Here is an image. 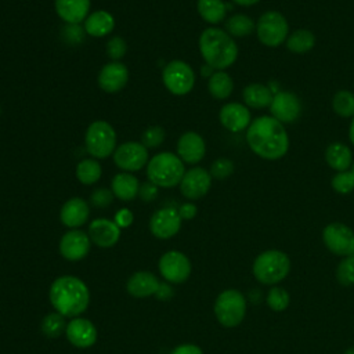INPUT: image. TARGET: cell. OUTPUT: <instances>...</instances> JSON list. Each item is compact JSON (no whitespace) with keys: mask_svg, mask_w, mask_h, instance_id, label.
I'll return each mask as SVG.
<instances>
[{"mask_svg":"<svg viewBox=\"0 0 354 354\" xmlns=\"http://www.w3.org/2000/svg\"><path fill=\"white\" fill-rule=\"evenodd\" d=\"M185 174L184 162L178 155L171 152H160L152 156L147 165L148 181L160 188H171L180 185Z\"/></svg>","mask_w":354,"mask_h":354,"instance_id":"277c9868","label":"cell"},{"mask_svg":"<svg viewBox=\"0 0 354 354\" xmlns=\"http://www.w3.org/2000/svg\"><path fill=\"white\" fill-rule=\"evenodd\" d=\"M177 212H178L181 220H192V218L196 216L198 209H196V206H195L194 203L187 202V203H183V205L177 209Z\"/></svg>","mask_w":354,"mask_h":354,"instance_id":"bcb514c9","label":"cell"},{"mask_svg":"<svg viewBox=\"0 0 354 354\" xmlns=\"http://www.w3.org/2000/svg\"><path fill=\"white\" fill-rule=\"evenodd\" d=\"M325 160L333 170L347 171L353 166V152L343 142H332L325 151Z\"/></svg>","mask_w":354,"mask_h":354,"instance_id":"83f0119b","label":"cell"},{"mask_svg":"<svg viewBox=\"0 0 354 354\" xmlns=\"http://www.w3.org/2000/svg\"><path fill=\"white\" fill-rule=\"evenodd\" d=\"M113 194L111 189H106V188H98L95 189L91 196H90V201L93 203V206L98 207V209H102V207H108L112 201H113Z\"/></svg>","mask_w":354,"mask_h":354,"instance_id":"b9f144b4","label":"cell"},{"mask_svg":"<svg viewBox=\"0 0 354 354\" xmlns=\"http://www.w3.org/2000/svg\"><path fill=\"white\" fill-rule=\"evenodd\" d=\"M158 268L163 279L169 283H183L191 275V261L180 250H169L159 259Z\"/></svg>","mask_w":354,"mask_h":354,"instance_id":"30bf717a","label":"cell"},{"mask_svg":"<svg viewBox=\"0 0 354 354\" xmlns=\"http://www.w3.org/2000/svg\"><path fill=\"white\" fill-rule=\"evenodd\" d=\"M88 216H90V207L87 202L83 201L82 198L68 199L62 205L59 212L61 223L71 230H76L82 227L88 220Z\"/></svg>","mask_w":354,"mask_h":354,"instance_id":"7402d4cb","label":"cell"},{"mask_svg":"<svg viewBox=\"0 0 354 354\" xmlns=\"http://www.w3.org/2000/svg\"><path fill=\"white\" fill-rule=\"evenodd\" d=\"M196 8L202 19L212 25L221 22L227 14V4L223 0H198Z\"/></svg>","mask_w":354,"mask_h":354,"instance_id":"f546056e","label":"cell"},{"mask_svg":"<svg viewBox=\"0 0 354 354\" xmlns=\"http://www.w3.org/2000/svg\"><path fill=\"white\" fill-rule=\"evenodd\" d=\"M206 153V144L201 134L195 131L184 133L177 141V155L184 163H198Z\"/></svg>","mask_w":354,"mask_h":354,"instance_id":"44dd1931","label":"cell"},{"mask_svg":"<svg viewBox=\"0 0 354 354\" xmlns=\"http://www.w3.org/2000/svg\"><path fill=\"white\" fill-rule=\"evenodd\" d=\"M126 51H127V44H126V41H124L122 37H119V36L112 37V39L108 41V44H106V54H108V57H109L112 61H119V59H122V58L124 57Z\"/></svg>","mask_w":354,"mask_h":354,"instance_id":"60d3db41","label":"cell"},{"mask_svg":"<svg viewBox=\"0 0 354 354\" xmlns=\"http://www.w3.org/2000/svg\"><path fill=\"white\" fill-rule=\"evenodd\" d=\"M65 335L68 342L77 348H88L97 342V328L95 325L82 317L71 318L66 324Z\"/></svg>","mask_w":354,"mask_h":354,"instance_id":"e0dca14e","label":"cell"},{"mask_svg":"<svg viewBox=\"0 0 354 354\" xmlns=\"http://www.w3.org/2000/svg\"><path fill=\"white\" fill-rule=\"evenodd\" d=\"M214 72H216V69H213V68H212L210 65H207V64L201 68V75H202V76H206V77H210Z\"/></svg>","mask_w":354,"mask_h":354,"instance_id":"681fc988","label":"cell"},{"mask_svg":"<svg viewBox=\"0 0 354 354\" xmlns=\"http://www.w3.org/2000/svg\"><path fill=\"white\" fill-rule=\"evenodd\" d=\"M325 246L337 256L354 254V232L343 223H330L322 231Z\"/></svg>","mask_w":354,"mask_h":354,"instance_id":"8fae6325","label":"cell"},{"mask_svg":"<svg viewBox=\"0 0 354 354\" xmlns=\"http://www.w3.org/2000/svg\"><path fill=\"white\" fill-rule=\"evenodd\" d=\"M333 111L342 118L354 116V94L348 90H339L332 98Z\"/></svg>","mask_w":354,"mask_h":354,"instance_id":"e575fe53","label":"cell"},{"mask_svg":"<svg viewBox=\"0 0 354 354\" xmlns=\"http://www.w3.org/2000/svg\"><path fill=\"white\" fill-rule=\"evenodd\" d=\"M249 148L266 160H277L289 149V136L281 122L272 116H259L246 129Z\"/></svg>","mask_w":354,"mask_h":354,"instance_id":"6da1fadb","label":"cell"},{"mask_svg":"<svg viewBox=\"0 0 354 354\" xmlns=\"http://www.w3.org/2000/svg\"><path fill=\"white\" fill-rule=\"evenodd\" d=\"M315 46V36L308 29H297L286 39V48L293 54H306Z\"/></svg>","mask_w":354,"mask_h":354,"instance_id":"4dcf8cb0","label":"cell"},{"mask_svg":"<svg viewBox=\"0 0 354 354\" xmlns=\"http://www.w3.org/2000/svg\"><path fill=\"white\" fill-rule=\"evenodd\" d=\"M236 4H239V6H243V7H250V6H253V4H256V3H259L260 0H234Z\"/></svg>","mask_w":354,"mask_h":354,"instance_id":"f907efd6","label":"cell"},{"mask_svg":"<svg viewBox=\"0 0 354 354\" xmlns=\"http://www.w3.org/2000/svg\"><path fill=\"white\" fill-rule=\"evenodd\" d=\"M256 30L253 19L245 14H235L225 22V32L232 37H245Z\"/></svg>","mask_w":354,"mask_h":354,"instance_id":"1f68e13d","label":"cell"},{"mask_svg":"<svg viewBox=\"0 0 354 354\" xmlns=\"http://www.w3.org/2000/svg\"><path fill=\"white\" fill-rule=\"evenodd\" d=\"M158 185H155L151 181L142 183L140 184V189H138V196L144 201V202H152L156 199L158 196Z\"/></svg>","mask_w":354,"mask_h":354,"instance_id":"7bdbcfd3","label":"cell"},{"mask_svg":"<svg viewBox=\"0 0 354 354\" xmlns=\"http://www.w3.org/2000/svg\"><path fill=\"white\" fill-rule=\"evenodd\" d=\"M64 37L71 43H79L84 39V29L79 25H68L65 26Z\"/></svg>","mask_w":354,"mask_h":354,"instance_id":"f6af8a7d","label":"cell"},{"mask_svg":"<svg viewBox=\"0 0 354 354\" xmlns=\"http://www.w3.org/2000/svg\"><path fill=\"white\" fill-rule=\"evenodd\" d=\"M207 90L216 100H225L234 90L232 77L224 71H216L207 82Z\"/></svg>","mask_w":354,"mask_h":354,"instance_id":"f1b7e54d","label":"cell"},{"mask_svg":"<svg viewBox=\"0 0 354 354\" xmlns=\"http://www.w3.org/2000/svg\"><path fill=\"white\" fill-rule=\"evenodd\" d=\"M290 270V260L288 254L281 250H266L260 253L253 261V275L264 285H275L281 282Z\"/></svg>","mask_w":354,"mask_h":354,"instance_id":"5b68a950","label":"cell"},{"mask_svg":"<svg viewBox=\"0 0 354 354\" xmlns=\"http://www.w3.org/2000/svg\"><path fill=\"white\" fill-rule=\"evenodd\" d=\"M181 217L174 207H162L156 210L149 220V231L159 239L174 236L181 228Z\"/></svg>","mask_w":354,"mask_h":354,"instance_id":"5bb4252c","label":"cell"},{"mask_svg":"<svg viewBox=\"0 0 354 354\" xmlns=\"http://www.w3.org/2000/svg\"><path fill=\"white\" fill-rule=\"evenodd\" d=\"M91 248V241L87 232L82 230H69L59 239V253L65 260L79 261L84 259Z\"/></svg>","mask_w":354,"mask_h":354,"instance_id":"4fadbf2b","label":"cell"},{"mask_svg":"<svg viewBox=\"0 0 354 354\" xmlns=\"http://www.w3.org/2000/svg\"><path fill=\"white\" fill-rule=\"evenodd\" d=\"M332 188L342 194V195H347L354 189V174L353 171L347 170V171H339L336 173L332 180H330Z\"/></svg>","mask_w":354,"mask_h":354,"instance_id":"74e56055","label":"cell"},{"mask_svg":"<svg viewBox=\"0 0 354 354\" xmlns=\"http://www.w3.org/2000/svg\"><path fill=\"white\" fill-rule=\"evenodd\" d=\"M242 98L245 105L249 108H270L274 98V91L263 83H250L243 88Z\"/></svg>","mask_w":354,"mask_h":354,"instance_id":"4316f807","label":"cell"},{"mask_svg":"<svg viewBox=\"0 0 354 354\" xmlns=\"http://www.w3.org/2000/svg\"><path fill=\"white\" fill-rule=\"evenodd\" d=\"M173 293H174V292H173L171 286H170L167 282H160V285H159V288H158L155 296H156L158 300H163V301H165V300L171 299Z\"/></svg>","mask_w":354,"mask_h":354,"instance_id":"c3c4849f","label":"cell"},{"mask_svg":"<svg viewBox=\"0 0 354 354\" xmlns=\"http://www.w3.org/2000/svg\"><path fill=\"white\" fill-rule=\"evenodd\" d=\"M91 243L98 248H112L118 243L120 238V228L113 220L109 218H95L90 223L87 231Z\"/></svg>","mask_w":354,"mask_h":354,"instance_id":"ac0fdd59","label":"cell"},{"mask_svg":"<svg viewBox=\"0 0 354 354\" xmlns=\"http://www.w3.org/2000/svg\"><path fill=\"white\" fill-rule=\"evenodd\" d=\"M199 51L205 62L216 71L231 66L238 58L235 40L220 28H206L201 33Z\"/></svg>","mask_w":354,"mask_h":354,"instance_id":"3957f363","label":"cell"},{"mask_svg":"<svg viewBox=\"0 0 354 354\" xmlns=\"http://www.w3.org/2000/svg\"><path fill=\"white\" fill-rule=\"evenodd\" d=\"M351 171H353V174H354V162H353V166H351Z\"/></svg>","mask_w":354,"mask_h":354,"instance_id":"db71d44e","label":"cell"},{"mask_svg":"<svg viewBox=\"0 0 354 354\" xmlns=\"http://www.w3.org/2000/svg\"><path fill=\"white\" fill-rule=\"evenodd\" d=\"M115 28V18L105 10H98L84 19V32L93 37H104L109 35Z\"/></svg>","mask_w":354,"mask_h":354,"instance_id":"d4e9b609","label":"cell"},{"mask_svg":"<svg viewBox=\"0 0 354 354\" xmlns=\"http://www.w3.org/2000/svg\"><path fill=\"white\" fill-rule=\"evenodd\" d=\"M57 15L68 25H79L88 17L90 0H55Z\"/></svg>","mask_w":354,"mask_h":354,"instance_id":"cb8c5ba5","label":"cell"},{"mask_svg":"<svg viewBox=\"0 0 354 354\" xmlns=\"http://www.w3.org/2000/svg\"><path fill=\"white\" fill-rule=\"evenodd\" d=\"M66 324L65 322V317L61 315L59 313L54 311L47 314L40 324V330L44 336L47 337H58L62 333H65L66 329Z\"/></svg>","mask_w":354,"mask_h":354,"instance_id":"836d02e7","label":"cell"},{"mask_svg":"<svg viewBox=\"0 0 354 354\" xmlns=\"http://www.w3.org/2000/svg\"><path fill=\"white\" fill-rule=\"evenodd\" d=\"M0 112H1V109H0Z\"/></svg>","mask_w":354,"mask_h":354,"instance_id":"11a10c76","label":"cell"},{"mask_svg":"<svg viewBox=\"0 0 354 354\" xmlns=\"http://www.w3.org/2000/svg\"><path fill=\"white\" fill-rule=\"evenodd\" d=\"M115 165L124 171H137L148 165V149L137 141H129L116 147L113 152Z\"/></svg>","mask_w":354,"mask_h":354,"instance_id":"7c38bea8","label":"cell"},{"mask_svg":"<svg viewBox=\"0 0 354 354\" xmlns=\"http://www.w3.org/2000/svg\"><path fill=\"white\" fill-rule=\"evenodd\" d=\"M246 314V300L236 289H227L221 292L214 301V315L217 321L225 328L239 325Z\"/></svg>","mask_w":354,"mask_h":354,"instance_id":"52a82bcc","label":"cell"},{"mask_svg":"<svg viewBox=\"0 0 354 354\" xmlns=\"http://www.w3.org/2000/svg\"><path fill=\"white\" fill-rule=\"evenodd\" d=\"M220 123L232 133L243 131L250 124V112L246 105L239 102H228L221 106L220 113Z\"/></svg>","mask_w":354,"mask_h":354,"instance_id":"ffe728a7","label":"cell"},{"mask_svg":"<svg viewBox=\"0 0 354 354\" xmlns=\"http://www.w3.org/2000/svg\"><path fill=\"white\" fill-rule=\"evenodd\" d=\"M336 278L340 285L351 286L354 285V254L346 256L337 266Z\"/></svg>","mask_w":354,"mask_h":354,"instance_id":"d590c367","label":"cell"},{"mask_svg":"<svg viewBox=\"0 0 354 354\" xmlns=\"http://www.w3.org/2000/svg\"><path fill=\"white\" fill-rule=\"evenodd\" d=\"M84 145L94 159H104L116 149V131L105 120L93 122L84 134Z\"/></svg>","mask_w":354,"mask_h":354,"instance_id":"8992f818","label":"cell"},{"mask_svg":"<svg viewBox=\"0 0 354 354\" xmlns=\"http://www.w3.org/2000/svg\"><path fill=\"white\" fill-rule=\"evenodd\" d=\"M129 82V69L119 61L105 64L98 73V86L105 93L120 91Z\"/></svg>","mask_w":354,"mask_h":354,"instance_id":"d6986e66","label":"cell"},{"mask_svg":"<svg viewBox=\"0 0 354 354\" xmlns=\"http://www.w3.org/2000/svg\"><path fill=\"white\" fill-rule=\"evenodd\" d=\"M113 221L118 224V227H119L120 230H122V228H127V227H130V225L133 224L134 216H133L131 210L123 207V209H120V210L116 212V214H115V217H113Z\"/></svg>","mask_w":354,"mask_h":354,"instance_id":"ee69618b","label":"cell"},{"mask_svg":"<svg viewBox=\"0 0 354 354\" xmlns=\"http://www.w3.org/2000/svg\"><path fill=\"white\" fill-rule=\"evenodd\" d=\"M170 354H203V351L201 347L187 343V344L177 346L176 348H173V351Z\"/></svg>","mask_w":354,"mask_h":354,"instance_id":"7dc6e473","label":"cell"},{"mask_svg":"<svg viewBox=\"0 0 354 354\" xmlns=\"http://www.w3.org/2000/svg\"><path fill=\"white\" fill-rule=\"evenodd\" d=\"M101 174H102V167L100 162L95 160L94 158L83 159L76 166V178L84 185H91L97 183Z\"/></svg>","mask_w":354,"mask_h":354,"instance_id":"d6a6232c","label":"cell"},{"mask_svg":"<svg viewBox=\"0 0 354 354\" xmlns=\"http://www.w3.org/2000/svg\"><path fill=\"white\" fill-rule=\"evenodd\" d=\"M348 138H350L351 144L354 145V116H353L351 123H350V129H348Z\"/></svg>","mask_w":354,"mask_h":354,"instance_id":"816d5d0a","label":"cell"},{"mask_svg":"<svg viewBox=\"0 0 354 354\" xmlns=\"http://www.w3.org/2000/svg\"><path fill=\"white\" fill-rule=\"evenodd\" d=\"M289 24L279 11H267L261 14L256 24V35L261 44L277 47L286 41Z\"/></svg>","mask_w":354,"mask_h":354,"instance_id":"ba28073f","label":"cell"},{"mask_svg":"<svg viewBox=\"0 0 354 354\" xmlns=\"http://www.w3.org/2000/svg\"><path fill=\"white\" fill-rule=\"evenodd\" d=\"M344 354H354V346L350 347V348H347V350L344 351Z\"/></svg>","mask_w":354,"mask_h":354,"instance_id":"f5cc1de1","label":"cell"},{"mask_svg":"<svg viewBox=\"0 0 354 354\" xmlns=\"http://www.w3.org/2000/svg\"><path fill=\"white\" fill-rule=\"evenodd\" d=\"M267 304L274 311H283L289 306V293L279 286H274L267 293Z\"/></svg>","mask_w":354,"mask_h":354,"instance_id":"8d00e7d4","label":"cell"},{"mask_svg":"<svg viewBox=\"0 0 354 354\" xmlns=\"http://www.w3.org/2000/svg\"><path fill=\"white\" fill-rule=\"evenodd\" d=\"M48 299L57 313L65 318H75L83 314L90 304L87 285L75 275H62L53 281Z\"/></svg>","mask_w":354,"mask_h":354,"instance_id":"7a4b0ae2","label":"cell"},{"mask_svg":"<svg viewBox=\"0 0 354 354\" xmlns=\"http://www.w3.org/2000/svg\"><path fill=\"white\" fill-rule=\"evenodd\" d=\"M209 173L217 180H224L234 173V163L228 158H218L212 163Z\"/></svg>","mask_w":354,"mask_h":354,"instance_id":"ab89813d","label":"cell"},{"mask_svg":"<svg viewBox=\"0 0 354 354\" xmlns=\"http://www.w3.org/2000/svg\"><path fill=\"white\" fill-rule=\"evenodd\" d=\"M166 133L163 130V127L160 126H151L148 127L142 136H141V144L149 149V148H156L159 147L163 141H165Z\"/></svg>","mask_w":354,"mask_h":354,"instance_id":"f35d334b","label":"cell"},{"mask_svg":"<svg viewBox=\"0 0 354 354\" xmlns=\"http://www.w3.org/2000/svg\"><path fill=\"white\" fill-rule=\"evenodd\" d=\"M271 116L278 122L292 123L299 119L301 113V104L297 95L292 91H277L274 93L272 102L270 105Z\"/></svg>","mask_w":354,"mask_h":354,"instance_id":"9a60e30c","label":"cell"},{"mask_svg":"<svg viewBox=\"0 0 354 354\" xmlns=\"http://www.w3.org/2000/svg\"><path fill=\"white\" fill-rule=\"evenodd\" d=\"M160 282L158 277L149 271H137L127 279L126 290L136 299H145L156 293Z\"/></svg>","mask_w":354,"mask_h":354,"instance_id":"603a6c76","label":"cell"},{"mask_svg":"<svg viewBox=\"0 0 354 354\" xmlns=\"http://www.w3.org/2000/svg\"><path fill=\"white\" fill-rule=\"evenodd\" d=\"M162 80L171 94L185 95L194 88L195 73L185 61L173 59L163 68Z\"/></svg>","mask_w":354,"mask_h":354,"instance_id":"9c48e42d","label":"cell"},{"mask_svg":"<svg viewBox=\"0 0 354 354\" xmlns=\"http://www.w3.org/2000/svg\"><path fill=\"white\" fill-rule=\"evenodd\" d=\"M212 187V176L203 167H192L185 171L181 183L180 191L187 199H199L205 196Z\"/></svg>","mask_w":354,"mask_h":354,"instance_id":"2e32d148","label":"cell"},{"mask_svg":"<svg viewBox=\"0 0 354 354\" xmlns=\"http://www.w3.org/2000/svg\"><path fill=\"white\" fill-rule=\"evenodd\" d=\"M140 183L136 176H133L129 171H122L113 176L111 181V191L112 194L120 199V201H133L136 196H138Z\"/></svg>","mask_w":354,"mask_h":354,"instance_id":"484cf974","label":"cell"}]
</instances>
